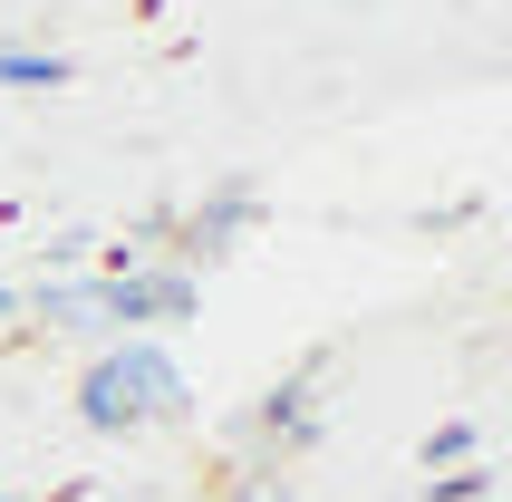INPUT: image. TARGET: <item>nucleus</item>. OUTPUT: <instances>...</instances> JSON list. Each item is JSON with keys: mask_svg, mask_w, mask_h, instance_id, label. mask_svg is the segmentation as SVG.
Instances as JSON below:
<instances>
[{"mask_svg": "<svg viewBox=\"0 0 512 502\" xmlns=\"http://www.w3.org/2000/svg\"><path fill=\"white\" fill-rule=\"evenodd\" d=\"M184 367L155 348V338H116L107 358L78 377V416L97 425V435H136V425H165V416H184Z\"/></svg>", "mask_w": 512, "mask_h": 502, "instance_id": "f257e3e1", "label": "nucleus"}, {"mask_svg": "<svg viewBox=\"0 0 512 502\" xmlns=\"http://www.w3.org/2000/svg\"><path fill=\"white\" fill-rule=\"evenodd\" d=\"M184 309H194V271H107V280H87L78 329L145 338L155 319H184Z\"/></svg>", "mask_w": 512, "mask_h": 502, "instance_id": "f03ea898", "label": "nucleus"}, {"mask_svg": "<svg viewBox=\"0 0 512 502\" xmlns=\"http://www.w3.org/2000/svg\"><path fill=\"white\" fill-rule=\"evenodd\" d=\"M0 87H68L58 49H0Z\"/></svg>", "mask_w": 512, "mask_h": 502, "instance_id": "7ed1b4c3", "label": "nucleus"}, {"mask_svg": "<svg viewBox=\"0 0 512 502\" xmlns=\"http://www.w3.org/2000/svg\"><path fill=\"white\" fill-rule=\"evenodd\" d=\"M242 213H252V184H223V194H213V203L194 213V242H223V232L242 223Z\"/></svg>", "mask_w": 512, "mask_h": 502, "instance_id": "20e7f679", "label": "nucleus"}, {"mask_svg": "<svg viewBox=\"0 0 512 502\" xmlns=\"http://www.w3.org/2000/svg\"><path fill=\"white\" fill-rule=\"evenodd\" d=\"M261 425H271V435H310V406H300V387H271Z\"/></svg>", "mask_w": 512, "mask_h": 502, "instance_id": "39448f33", "label": "nucleus"}, {"mask_svg": "<svg viewBox=\"0 0 512 502\" xmlns=\"http://www.w3.org/2000/svg\"><path fill=\"white\" fill-rule=\"evenodd\" d=\"M435 464H474V425H435L426 435V474Z\"/></svg>", "mask_w": 512, "mask_h": 502, "instance_id": "423d86ee", "label": "nucleus"}, {"mask_svg": "<svg viewBox=\"0 0 512 502\" xmlns=\"http://www.w3.org/2000/svg\"><path fill=\"white\" fill-rule=\"evenodd\" d=\"M484 493H493V474H484V464H464V474L426 483V502H484Z\"/></svg>", "mask_w": 512, "mask_h": 502, "instance_id": "0eeeda50", "label": "nucleus"}, {"mask_svg": "<svg viewBox=\"0 0 512 502\" xmlns=\"http://www.w3.org/2000/svg\"><path fill=\"white\" fill-rule=\"evenodd\" d=\"M242 502H290V493H271V483H252V493H242Z\"/></svg>", "mask_w": 512, "mask_h": 502, "instance_id": "6e6552de", "label": "nucleus"}, {"mask_svg": "<svg viewBox=\"0 0 512 502\" xmlns=\"http://www.w3.org/2000/svg\"><path fill=\"white\" fill-rule=\"evenodd\" d=\"M10 309H20V290H10V280H0V319H10Z\"/></svg>", "mask_w": 512, "mask_h": 502, "instance_id": "1a4fd4ad", "label": "nucleus"}, {"mask_svg": "<svg viewBox=\"0 0 512 502\" xmlns=\"http://www.w3.org/2000/svg\"><path fill=\"white\" fill-rule=\"evenodd\" d=\"M0 502H10V493H0Z\"/></svg>", "mask_w": 512, "mask_h": 502, "instance_id": "9d476101", "label": "nucleus"}]
</instances>
